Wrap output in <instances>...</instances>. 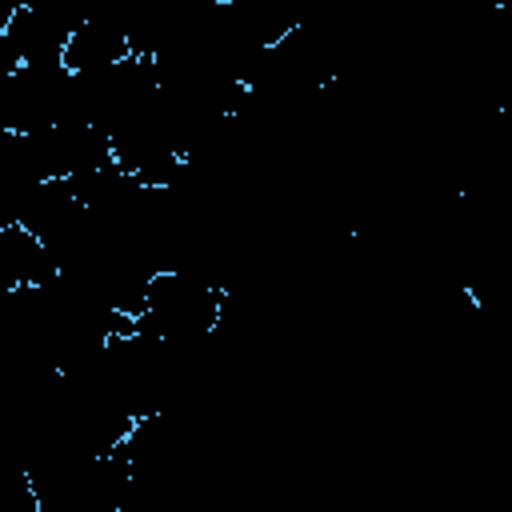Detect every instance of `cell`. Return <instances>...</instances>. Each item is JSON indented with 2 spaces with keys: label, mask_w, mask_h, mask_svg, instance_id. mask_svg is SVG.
<instances>
[{
  "label": "cell",
  "mask_w": 512,
  "mask_h": 512,
  "mask_svg": "<svg viewBox=\"0 0 512 512\" xmlns=\"http://www.w3.org/2000/svg\"><path fill=\"white\" fill-rule=\"evenodd\" d=\"M224 292L184 268H164L144 288V312L136 316V332L160 344L196 348L208 344L220 328Z\"/></svg>",
  "instance_id": "cell-1"
},
{
  "label": "cell",
  "mask_w": 512,
  "mask_h": 512,
  "mask_svg": "<svg viewBox=\"0 0 512 512\" xmlns=\"http://www.w3.org/2000/svg\"><path fill=\"white\" fill-rule=\"evenodd\" d=\"M124 56H132L124 24H116L108 16H84L80 28L68 36V44L60 52V64L72 76H92V72H104V68L120 64Z\"/></svg>",
  "instance_id": "cell-2"
}]
</instances>
